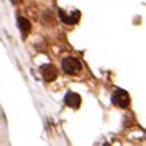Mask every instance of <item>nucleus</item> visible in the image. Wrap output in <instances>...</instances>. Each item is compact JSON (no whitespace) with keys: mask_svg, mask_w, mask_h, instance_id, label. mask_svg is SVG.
<instances>
[{"mask_svg":"<svg viewBox=\"0 0 146 146\" xmlns=\"http://www.w3.org/2000/svg\"><path fill=\"white\" fill-rule=\"evenodd\" d=\"M112 102L117 107H120V108H126V107L130 105V95H128L125 90L117 89L115 94H113V97H112Z\"/></svg>","mask_w":146,"mask_h":146,"instance_id":"nucleus-1","label":"nucleus"},{"mask_svg":"<svg viewBox=\"0 0 146 146\" xmlns=\"http://www.w3.org/2000/svg\"><path fill=\"white\" fill-rule=\"evenodd\" d=\"M62 71L66 74H77L80 71V61L77 58H66L62 61Z\"/></svg>","mask_w":146,"mask_h":146,"instance_id":"nucleus-2","label":"nucleus"},{"mask_svg":"<svg viewBox=\"0 0 146 146\" xmlns=\"http://www.w3.org/2000/svg\"><path fill=\"white\" fill-rule=\"evenodd\" d=\"M41 76H43L44 80L51 82V80L58 77V71H56V67L53 64H44V66H41Z\"/></svg>","mask_w":146,"mask_h":146,"instance_id":"nucleus-3","label":"nucleus"},{"mask_svg":"<svg viewBox=\"0 0 146 146\" xmlns=\"http://www.w3.org/2000/svg\"><path fill=\"white\" fill-rule=\"evenodd\" d=\"M64 104L71 108H79L80 107V95L74 92H67L66 97H64Z\"/></svg>","mask_w":146,"mask_h":146,"instance_id":"nucleus-4","label":"nucleus"},{"mask_svg":"<svg viewBox=\"0 0 146 146\" xmlns=\"http://www.w3.org/2000/svg\"><path fill=\"white\" fill-rule=\"evenodd\" d=\"M59 17H61V20L64 21V23H67V25H74V23H77V20H79V12H76V13L72 12V15H66L64 12H61Z\"/></svg>","mask_w":146,"mask_h":146,"instance_id":"nucleus-5","label":"nucleus"},{"mask_svg":"<svg viewBox=\"0 0 146 146\" xmlns=\"http://www.w3.org/2000/svg\"><path fill=\"white\" fill-rule=\"evenodd\" d=\"M18 27H20V30H21V33H25L27 35L30 30H31V25H30V21L27 20V18H18Z\"/></svg>","mask_w":146,"mask_h":146,"instance_id":"nucleus-6","label":"nucleus"}]
</instances>
